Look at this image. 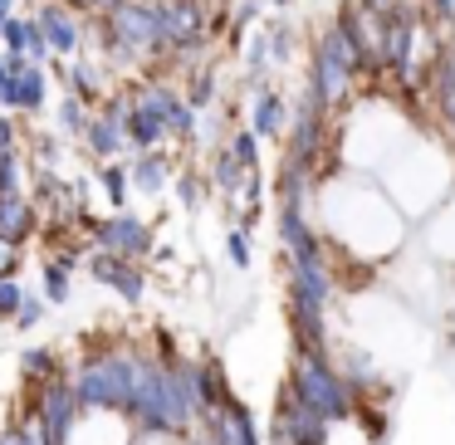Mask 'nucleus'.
I'll return each mask as SVG.
<instances>
[]
</instances>
